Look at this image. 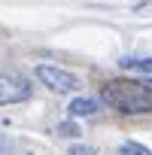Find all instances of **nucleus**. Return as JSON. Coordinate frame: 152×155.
Returning <instances> with one entry per match:
<instances>
[{"label": "nucleus", "mask_w": 152, "mask_h": 155, "mask_svg": "<svg viewBox=\"0 0 152 155\" xmlns=\"http://www.w3.org/2000/svg\"><path fill=\"white\" fill-rule=\"evenodd\" d=\"M37 79L43 85H49L52 91H58V94H67V91L79 88V79H76L70 70H61V67H52V64H40L37 67Z\"/></svg>", "instance_id": "2"}, {"label": "nucleus", "mask_w": 152, "mask_h": 155, "mask_svg": "<svg viewBox=\"0 0 152 155\" xmlns=\"http://www.w3.org/2000/svg\"><path fill=\"white\" fill-rule=\"evenodd\" d=\"M122 155H152L146 146H140V143H134V140H125L122 143Z\"/></svg>", "instance_id": "6"}, {"label": "nucleus", "mask_w": 152, "mask_h": 155, "mask_svg": "<svg viewBox=\"0 0 152 155\" xmlns=\"http://www.w3.org/2000/svg\"><path fill=\"white\" fill-rule=\"evenodd\" d=\"M70 155H94V149H91V146H79V143H76V146H70Z\"/></svg>", "instance_id": "8"}, {"label": "nucleus", "mask_w": 152, "mask_h": 155, "mask_svg": "<svg viewBox=\"0 0 152 155\" xmlns=\"http://www.w3.org/2000/svg\"><path fill=\"white\" fill-rule=\"evenodd\" d=\"M58 134H61V137H76L79 128H76L73 122H61V125H58Z\"/></svg>", "instance_id": "7"}, {"label": "nucleus", "mask_w": 152, "mask_h": 155, "mask_svg": "<svg viewBox=\"0 0 152 155\" xmlns=\"http://www.w3.org/2000/svg\"><path fill=\"white\" fill-rule=\"evenodd\" d=\"M67 110H70V116H73V119L94 116V113H97V101H91V97H76V101H73Z\"/></svg>", "instance_id": "4"}, {"label": "nucleus", "mask_w": 152, "mask_h": 155, "mask_svg": "<svg viewBox=\"0 0 152 155\" xmlns=\"http://www.w3.org/2000/svg\"><path fill=\"white\" fill-rule=\"evenodd\" d=\"M101 101L119 113L128 116H140V113H152V88L137 82V79H113L101 88Z\"/></svg>", "instance_id": "1"}, {"label": "nucleus", "mask_w": 152, "mask_h": 155, "mask_svg": "<svg viewBox=\"0 0 152 155\" xmlns=\"http://www.w3.org/2000/svg\"><path fill=\"white\" fill-rule=\"evenodd\" d=\"M31 82L25 76H15V73H0V107L6 104H21L31 97Z\"/></svg>", "instance_id": "3"}, {"label": "nucleus", "mask_w": 152, "mask_h": 155, "mask_svg": "<svg viewBox=\"0 0 152 155\" xmlns=\"http://www.w3.org/2000/svg\"><path fill=\"white\" fill-rule=\"evenodd\" d=\"M119 67H125V70H131V73H143V76L152 79V58H122Z\"/></svg>", "instance_id": "5"}]
</instances>
